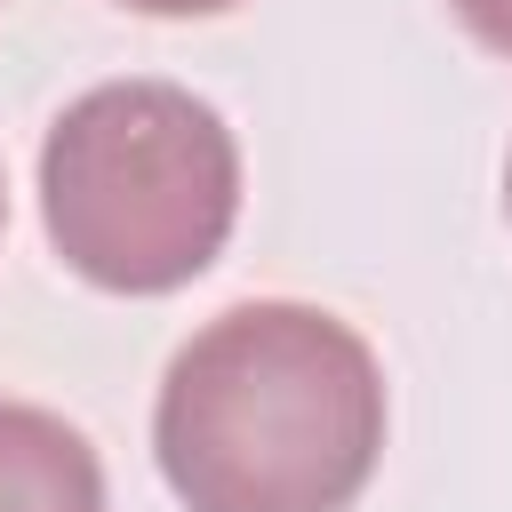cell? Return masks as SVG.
I'll return each mask as SVG.
<instances>
[{
  "mask_svg": "<svg viewBox=\"0 0 512 512\" xmlns=\"http://www.w3.org/2000/svg\"><path fill=\"white\" fill-rule=\"evenodd\" d=\"M152 456L184 512H344L384 456V368L320 304H232L168 360Z\"/></svg>",
  "mask_w": 512,
  "mask_h": 512,
  "instance_id": "obj_1",
  "label": "cell"
},
{
  "mask_svg": "<svg viewBox=\"0 0 512 512\" xmlns=\"http://www.w3.org/2000/svg\"><path fill=\"white\" fill-rule=\"evenodd\" d=\"M40 216L88 288L168 296L232 240L240 144L224 112L176 80H104L72 96L40 144Z\"/></svg>",
  "mask_w": 512,
  "mask_h": 512,
  "instance_id": "obj_2",
  "label": "cell"
},
{
  "mask_svg": "<svg viewBox=\"0 0 512 512\" xmlns=\"http://www.w3.org/2000/svg\"><path fill=\"white\" fill-rule=\"evenodd\" d=\"M0 512H104L96 448L32 400H0Z\"/></svg>",
  "mask_w": 512,
  "mask_h": 512,
  "instance_id": "obj_3",
  "label": "cell"
},
{
  "mask_svg": "<svg viewBox=\"0 0 512 512\" xmlns=\"http://www.w3.org/2000/svg\"><path fill=\"white\" fill-rule=\"evenodd\" d=\"M448 8H456V24H464L480 48L512 56V0H448Z\"/></svg>",
  "mask_w": 512,
  "mask_h": 512,
  "instance_id": "obj_4",
  "label": "cell"
},
{
  "mask_svg": "<svg viewBox=\"0 0 512 512\" xmlns=\"http://www.w3.org/2000/svg\"><path fill=\"white\" fill-rule=\"evenodd\" d=\"M120 8H144V16H224L240 0H120Z\"/></svg>",
  "mask_w": 512,
  "mask_h": 512,
  "instance_id": "obj_5",
  "label": "cell"
},
{
  "mask_svg": "<svg viewBox=\"0 0 512 512\" xmlns=\"http://www.w3.org/2000/svg\"><path fill=\"white\" fill-rule=\"evenodd\" d=\"M504 216H512V160H504Z\"/></svg>",
  "mask_w": 512,
  "mask_h": 512,
  "instance_id": "obj_6",
  "label": "cell"
},
{
  "mask_svg": "<svg viewBox=\"0 0 512 512\" xmlns=\"http://www.w3.org/2000/svg\"><path fill=\"white\" fill-rule=\"evenodd\" d=\"M0 224H8V184H0Z\"/></svg>",
  "mask_w": 512,
  "mask_h": 512,
  "instance_id": "obj_7",
  "label": "cell"
}]
</instances>
